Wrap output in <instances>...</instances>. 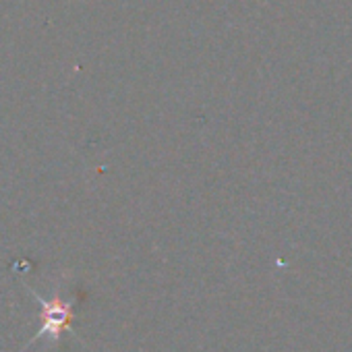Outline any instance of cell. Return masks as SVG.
Masks as SVG:
<instances>
[{
    "label": "cell",
    "instance_id": "cell-1",
    "mask_svg": "<svg viewBox=\"0 0 352 352\" xmlns=\"http://www.w3.org/2000/svg\"><path fill=\"white\" fill-rule=\"evenodd\" d=\"M32 294L42 305V329L34 336L32 342L40 340L46 333L58 342L63 331H71V321H73V307H71V302L69 300H60L58 296H54L52 300H44L40 294H36V292H32Z\"/></svg>",
    "mask_w": 352,
    "mask_h": 352
}]
</instances>
